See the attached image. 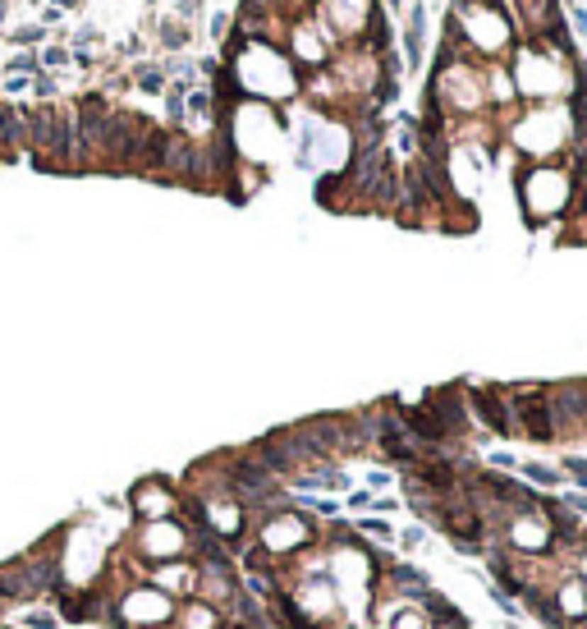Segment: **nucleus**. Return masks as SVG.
Listing matches in <instances>:
<instances>
[{
  "mask_svg": "<svg viewBox=\"0 0 587 629\" xmlns=\"http://www.w3.org/2000/svg\"><path fill=\"white\" fill-rule=\"evenodd\" d=\"M198 574H202V569H198V560H174L170 569H152L147 579H152L156 588H165V597H170V593L189 597L193 588H198Z\"/></svg>",
  "mask_w": 587,
  "mask_h": 629,
  "instance_id": "7",
  "label": "nucleus"
},
{
  "mask_svg": "<svg viewBox=\"0 0 587 629\" xmlns=\"http://www.w3.org/2000/svg\"><path fill=\"white\" fill-rule=\"evenodd\" d=\"M523 478L537 487H560V469H546V464H523Z\"/></svg>",
  "mask_w": 587,
  "mask_h": 629,
  "instance_id": "11",
  "label": "nucleus"
},
{
  "mask_svg": "<svg viewBox=\"0 0 587 629\" xmlns=\"http://www.w3.org/2000/svg\"><path fill=\"white\" fill-rule=\"evenodd\" d=\"M546 391H551V386H514V391H505L514 400L510 413H518L514 428H523L532 441H551L555 437V418H551V400H546Z\"/></svg>",
  "mask_w": 587,
  "mask_h": 629,
  "instance_id": "1",
  "label": "nucleus"
},
{
  "mask_svg": "<svg viewBox=\"0 0 587 629\" xmlns=\"http://www.w3.org/2000/svg\"><path fill=\"white\" fill-rule=\"evenodd\" d=\"M555 602H560V611H564V620H569V625L583 620V616H587V584H583L578 574L564 579V584L555 588Z\"/></svg>",
  "mask_w": 587,
  "mask_h": 629,
  "instance_id": "9",
  "label": "nucleus"
},
{
  "mask_svg": "<svg viewBox=\"0 0 587 629\" xmlns=\"http://www.w3.org/2000/svg\"><path fill=\"white\" fill-rule=\"evenodd\" d=\"M473 409H477V418H482L486 428L496 432V437H510V432H518L510 404L501 400V391H496V386H477V391H473Z\"/></svg>",
  "mask_w": 587,
  "mask_h": 629,
  "instance_id": "5",
  "label": "nucleus"
},
{
  "mask_svg": "<svg viewBox=\"0 0 587 629\" xmlns=\"http://www.w3.org/2000/svg\"><path fill=\"white\" fill-rule=\"evenodd\" d=\"M358 533H363V538H376V542H386V547H390V542H395V528H390L386 524V519H381V515H367V519H358Z\"/></svg>",
  "mask_w": 587,
  "mask_h": 629,
  "instance_id": "10",
  "label": "nucleus"
},
{
  "mask_svg": "<svg viewBox=\"0 0 587 629\" xmlns=\"http://www.w3.org/2000/svg\"><path fill=\"white\" fill-rule=\"evenodd\" d=\"M423 538H427L423 528H404V533H399V542H404L408 551H413V547H423Z\"/></svg>",
  "mask_w": 587,
  "mask_h": 629,
  "instance_id": "14",
  "label": "nucleus"
},
{
  "mask_svg": "<svg viewBox=\"0 0 587 629\" xmlns=\"http://www.w3.org/2000/svg\"><path fill=\"white\" fill-rule=\"evenodd\" d=\"M23 625L28 629H55V625H60V616H55V611H28Z\"/></svg>",
  "mask_w": 587,
  "mask_h": 629,
  "instance_id": "12",
  "label": "nucleus"
},
{
  "mask_svg": "<svg viewBox=\"0 0 587 629\" xmlns=\"http://www.w3.org/2000/svg\"><path fill=\"white\" fill-rule=\"evenodd\" d=\"M51 602H55V616H60V620H69V625H87V620H101V616H106V602H111V597H96V593H69V588H65V593H55Z\"/></svg>",
  "mask_w": 587,
  "mask_h": 629,
  "instance_id": "4",
  "label": "nucleus"
},
{
  "mask_svg": "<svg viewBox=\"0 0 587 629\" xmlns=\"http://www.w3.org/2000/svg\"><path fill=\"white\" fill-rule=\"evenodd\" d=\"M367 487H376V491L390 487V473H367Z\"/></svg>",
  "mask_w": 587,
  "mask_h": 629,
  "instance_id": "15",
  "label": "nucleus"
},
{
  "mask_svg": "<svg viewBox=\"0 0 587 629\" xmlns=\"http://www.w3.org/2000/svg\"><path fill=\"white\" fill-rule=\"evenodd\" d=\"M523 606L537 616L542 625H551V629H569V620H564V611H560V602H555V593H546V588H527L523 593Z\"/></svg>",
  "mask_w": 587,
  "mask_h": 629,
  "instance_id": "8",
  "label": "nucleus"
},
{
  "mask_svg": "<svg viewBox=\"0 0 587 629\" xmlns=\"http://www.w3.org/2000/svg\"><path fill=\"white\" fill-rule=\"evenodd\" d=\"M376 579L390 588L395 597H408L413 602L418 593H427L432 588V579H427V569H418V565H408V560H386V565L376 569Z\"/></svg>",
  "mask_w": 587,
  "mask_h": 629,
  "instance_id": "3",
  "label": "nucleus"
},
{
  "mask_svg": "<svg viewBox=\"0 0 587 629\" xmlns=\"http://www.w3.org/2000/svg\"><path fill=\"white\" fill-rule=\"evenodd\" d=\"M569 629H578V625H569Z\"/></svg>",
  "mask_w": 587,
  "mask_h": 629,
  "instance_id": "16",
  "label": "nucleus"
},
{
  "mask_svg": "<svg viewBox=\"0 0 587 629\" xmlns=\"http://www.w3.org/2000/svg\"><path fill=\"white\" fill-rule=\"evenodd\" d=\"M28 129H33V138L42 143V147H51L55 157H65V152H69V120H60V115L55 111H37L33 120H28Z\"/></svg>",
  "mask_w": 587,
  "mask_h": 629,
  "instance_id": "6",
  "label": "nucleus"
},
{
  "mask_svg": "<svg viewBox=\"0 0 587 629\" xmlns=\"http://www.w3.org/2000/svg\"><path fill=\"white\" fill-rule=\"evenodd\" d=\"M376 446H381V455H386L390 464H399V469H413V464L423 460V450H418V441L404 432L399 413H381L376 418Z\"/></svg>",
  "mask_w": 587,
  "mask_h": 629,
  "instance_id": "2",
  "label": "nucleus"
},
{
  "mask_svg": "<svg viewBox=\"0 0 587 629\" xmlns=\"http://www.w3.org/2000/svg\"><path fill=\"white\" fill-rule=\"evenodd\" d=\"M560 506L569 510V515H578V519L587 515V496H583V491H564V496H560Z\"/></svg>",
  "mask_w": 587,
  "mask_h": 629,
  "instance_id": "13",
  "label": "nucleus"
}]
</instances>
